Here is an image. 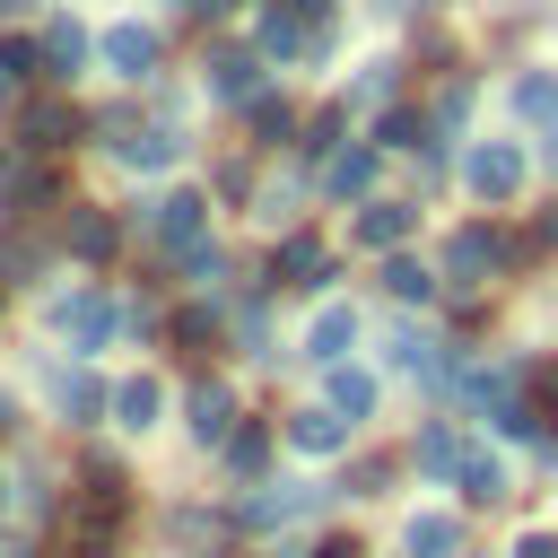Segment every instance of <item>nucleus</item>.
<instances>
[{
    "label": "nucleus",
    "instance_id": "nucleus-1",
    "mask_svg": "<svg viewBox=\"0 0 558 558\" xmlns=\"http://www.w3.org/2000/svg\"><path fill=\"white\" fill-rule=\"evenodd\" d=\"M462 174H471L480 201H514V192H523V148H514V140H480Z\"/></svg>",
    "mask_w": 558,
    "mask_h": 558
},
{
    "label": "nucleus",
    "instance_id": "nucleus-2",
    "mask_svg": "<svg viewBox=\"0 0 558 558\" xmlns=\"http://www.w3.org/2000/svg\"><path fill=\"white\" fill-rule=\"evenodd\" d=\"M497 262H514V244H506V235H488V227H462V235L445 244V270H453L462 288H480Z\"/></svg>",
    "mask_w": 558,
    "mask_h": 558
},
{
    "label": "nucleus",
    "instance_id": "nucleus-3",
    "mask_svg": "<svg viewBox=\"0 0 558 558\" xmlns=\"http://www.w3.org/2000/svg\"><path fill=\"white\" fill-rule=\"evenodd\" d=\"M148 227H157L166 244H183V253H201V227H209V201H201V192H166V201H148Z\"/></svg>",
    "mask_w": 558,
    "mask_h": 558
},
{
    "label": "nucleus",
    "instance_id": "nucleus-4",
    "mask_svg": "<svg viewBox=\"0 0 558 558\" xmlns=\"http://www.w3.org/2000/svg\"><path fill=\"white\" fill-rule=\"evenodd\" d=\"M122 78H148V61H157V35L140 26V17H122V26H105V44H96Z\"/></svg>",
    "mask_w": 558,
    "mask_h": 558
},
{
    "label": "nucleus",
    "instance_id": "nucleus-5",
    "mask_svg": "<svg viewBox=\"0 0 558 558\" xmlns=\"http://www.w3.org/2000/svg\"><path fill=\"white\" fill-rule=\"evenodd\" d=\"M410 227H418V209H410V201H366V209H357V244H375V253H392Z\"/></svg>",
    "mask_w": 558,
    "mask_h": 558
},
{
    "label": "nucleus",
    "instance_id": "nucleus-6",
    "mask_svg": "<svg viewBox=\"0 0 558 558\" xmlns=\"http://www.w3.org/2000/svg\"><path fill=\"white\" fill-rule=\"evenodd\" d=\"M52 323H61V340L96 349V340L113 331V305H105V296H61V305H52Z\"/></svg>",
    "mask_w": 558,
    "mask_h": 558
},
{
    "label": "nucleus",
    "instance_id": "nucleus-7",
    "mask_svg": "<svg viewBox=\"0 0 558 558\" xmlns=\"http://www.w3.org/2000/svg\"><path fill=\"white\" fill-rule=\"evenodd\" d=\"M349 427H357V418H340V410H296V418H288L296 453H340V445H349Z\"/></svg>",
    "mask_w": 558,
    "mask_h": 558
},
{
    "label": "nucleus",
    "instance_id": "nucleus-8",
    "mask_svg": "<svg viewBox=\"0 0 558 558\" xmlns=\"http://www.w3.org/2000/svg\"><path fill=\"white\" fill-rule=\"evenodd\" d=\"M357 340V314L349 305H323L314 314V331H305V357H323V366H340V349Z\"/></svg>",
    "mask_w": 558,
    "mask_h": 558
},
{
    "label": "nucleus",
    "instance_id": "nucleus-9",
    "mask_svg": "<svg viewBox=\"0 0 558 558\" xmlns=\"http://www.w3.org/2000/svg\"><path fill=\"white\" fill-rule=\"evenodd\" d=\"M401 549H410V558H453V549H462V523H453V514H410Z\"/></svg>",
    "mask_w": 558,
    "mask_h": 558
},
{
    "label": "nucleus",
    "instance_id": "nucleus-10",
    "mask_svg": "<svg viewBox=\"0 0 558 558\" xmlns=\"http://www.w3.org/2000/svg\"><path fill=\"white\" fill-rule=\"evenodd\" d=\"M296 279V288H323V235H288L279 253H270V279Z\"/></svg>",
    "mask_w": 558,
    "mask_h": 558
},
{
    "label": "nucleus",
    "instance_id": "nucleus-11",
    "mask_svg": "<svg viewBox=\"0 0 558 558\" xmlns=\"http://www.w3.org/2000/svg\"><path fill=\"white\" fill-rule=\"evenodd\" d=\"M192 436L209 445V436H235V392L227 384H201L192 392Z\"/></svg>",
    "mask_w": 558,
    "mask_h": 558
},
{
    "label": "nucleus",
    "instance_id": "nucleus-12",
    "mask_svg": "<svg viewBox=\"0 0 558 558\" xmlns=\"http://www.w3.org/2000/svg\"><path fill=\"white\" fill-rule=\"evenodd\" d=\"M314 497H323V488H305V480H279L270 497H253V506H244V523H288V514H305Z\"/></svg>",
    "mask_w": 558,
    "mask_h": 558
},
{
    "label": "nucleus",
    "instance_id": "nucleus-13",
    "mask_svg": "<svg viewBox=\"0 0 558 558\" xmlns=\"http://www.w3.org/2000/svg\"><path fill=\"white\" fill-rule=\"evenodd\" d=\"M262 52H279V61L288 52H323V35H305V17H288V9H270L262 17Z\"/></svg>",
    "mask_w": 558,
    "mask_h": 558
},
{
    "label": "nucleus",
    "instance_id": "nucleus-14",
    "mask_svg": "<svg viewBox=\"0 0 558 558\" xmlns=\"http://www.w3.org/2000/svg\"><path fill=\"white\" fill-rule=\"evenodd\" d=\"M209 96H218V105H244V96H253V52H218V61H209Z\"/></svg>",
    "mask_w": 558,
    "mask_h": 558
},
{
    "label": "nucleus",
    "instance_id": "nucleus-15",
    "mask_svg": "<svg viewBox=\"0 0 558 558\" xmlns=\"http://www.w3.org/2000/svg\"><path fill=\"white\" fill-rule=\"evenodd\" d=\"M174 157H183L174 131H131V140H122V166H140V174H157V166H174Z\"/></svg>",
    "mask_w": 558,
    "mask_h": 558
},
{
    "label": "nucleus",
    "instance_id": "nucleus-16",
    "mask_svg": "<svg viewBox=\"0 0 558 558\" xmlns=\"http://www.w3.org/2000/svg\"><path fill=\"white\" fill-rule=\"evenodd\" d=\"M157 410H166V392H157L148 375H131V384L113 392V418H122V427H157Z\"/></svg>",
    "mask_w": 558,
    "mask_h": 558
},
{
    "label": "nucleus",
    "instance_id": "nucleus-17",
    "mask_svg": "<svg viewBox=\"0 0 558 558\" xmlns=\"http://www.w3.org/2000/svg\"><path fill=\"white\" fill-rule=\"evenodd\" d=\"M462 497H471V506H497V497H506V462H497V453H462Z\"/></svg>",
    "mask_w": 558,
    "mask_h": 558
},
{
    "label": "nucleus",
    "instance_id": "nucleus-18",
    "mask_svg": "<svg viewBox=\"0 0 558 558\" xmlns=\"http://www.w3.org/2000/svg\"><path fill=\"white\" fill-rule=\"evenodd\" d=\"M78 61H87V35H78V26H70V17H61V26H52V35H44V78H70V70H78Z\"/></svg>",
    "mask_w": 558,
    "mask_h": 558
},
{
    "label": "nucleus",
    "instance_id": "nucleus-19",
    "mask_svg": "<svg viewBox=\"0 0 558 558\" xmlns=\"http://www.w3.org/2000/svg\"><path fill=\"white\" fill-rule=\"evenodd\" d=\"M70 253H78V262H105V253H113V218H105V209H78V218H70Z\"/></svg>",
    "mask_w": 558,
    "mask_h": 558
},
{
    "label": "nucleus",
    "instance_id": "nucleus-20",
    "mask_svg": "<svg viewBox=\"0 0 558 558\" xmlns=\"http://www.w3.org/2000/svg\"><path fill=\"white\" fill-rule=\"evenodd\" d=\"M384 288H392L401 305H427V296H436V270H418L410 253H392V262H384Z\"/></svg>",
    "mask_w": 558,
    "mask_h": 558
},
{
    "label": "nucleus",
    "instance_id": "nucleus-21",
    "mask_svg": "<svg viewBox=\"0 0 558 558\" xmlns=\"http://www.w3.org/2000/svg\"><path fill=\"white\" fill-rule=\"evenodd\" d=\"M52 401H61V418H96L113 392H105L96 375H61V384H52Z\"/></svg>",
    "mask_w": 558,
    "mask_h": 558
},
{
    "label": "nucleus",
    "instance_id": "nucleus-22",
    "mask_svg": "<svg viewBox=\"0 0 558 558\" xmlns=\"http://www.w3.org/2000/svg\"><path fill=\"white\" fill-rule=\"evenodd\" d=\"M331 410H340V418H366V410H375V375L331 366Z\"/></svg>",
    "mask_w": 558,
    "mask_h": 558
},
{
    "label": "nucleus",
    "instance_id": "nucleus-23",
    "mask_svg": "<svg viewBox=\"0 0 558 558\" xmlns=\"http://www.w3.org/2000/svg\"><path fill=\"white\" fill-rule=\"evenodd\" d=\"M70 131H78V113H61V105H35L26 113V148H61Z\"/></svg>",
    "mask_w": 558,
    "mask_h": 558
},
{
    "label": "nucleus",
    "instance_id": "nucleus-24",
    "mask_svg": "<svg viewBox=\"0 0 558 558\" xmlns=\"http://www.w3.org/2000/svg\"><path fill=\"white\" fill-rule=\"evenodd\" d=\"M323 183H331L340 201H349V192H366V183H375V148H349V157H331V174H323Z\"/></svg>",
    "mask_w": 558,
    "mask_h": 558
},
{
    "label": "nucleus",
    "instance_id": "nucleus-25",
    "mask_svg": "<svg viewBox=\"0 0 558 558\" xmlns=\"http://www.w3.org/2000/svg\"><path fill=\"white\" fill-rule=\"evenodd\" d=\"M410 462H418V471H462V445H453L445 427H418V445H410Z\"/></svg>",
    "mask_w": 558,
    "mask_h": 558
},
{
    "label": "nucleus",
    "instance_id": "nucleus-26",
    "mask_svg": "<svg viewBox=\"0 0 558 558\" xmlns=\"http://www.w3.org/2000/svg\"><path fill=\"white\" fill-rule=\"evenodd\" d=\"M262 453H270V427H235V436H227V462H235V471H262Z\"/></svg>",
    "mask_w": 558,
    "mask_h": 558
},
{
    "label": "nucleus",
    "instance_id": "nucleus-27",
    "mask_svg": "<svg viewBox=\"0 0 558 558\" xmlns=\"http://www.w3.org/2000/svg\"><path fill=\"white\" fill-rule=\"evenodd\" d=\"M375 140H384V148H427V122H418V113H384Z\"/></svg>",
    "mask_w": 558,
    "mask_h": 558
},
{
    "label": "nucleus",
    "instance_id": "nucleus-28",
    "mask_svg": "<svg viewBox=\"0 0 558 558\" xmlns=\"http://www.w3.org/2000/svg\"><path fill=\"white\" fill-rule=\"evenodd\" d=\"M549 244H558V201H549V209H541V218H532V235H523V244H514V262H532V253H549Z\"/></svg>",
    "mask_w": 558,
    "mask_h": 558
},
{
    "label": "nucleus",
    "instance_id": "nucleus-29",
    "mask_svg": "<svg viewBox=\"0 0 558 558\" xmlns=\"http://www.w3.org/2000/svg\"><path fill=\"white\" fill-rule=\"evenodd\" d=\"M209 323H218L209 305H183V314H174V340H183V349H201V340H209Z\"/></svg>",
    "mask_w": 558,
    "mask_h": 558
},
{
    "label": "nucleus",
    "instance_id": "nucleus-30",
    "mask_svg": "<svg viewBox=\"0 0 558 558\" xmlns=\"http://www.w3.org/2000/svg\"><path fill=\"white\" fill-rule=\"evenodd\" d=\"M253 131L262 140H288V105H253Z\"/></svg>",
    "mask_w": 558,
    "mask_h": 558
},
{
    "label": "nucleus",
    "instance_id": "nucleus-31",
    "mask_svg": "<svg viewBox=\"0 0 558 558\" xmlns=\"http://www.w3.org/2000/svg\"><path fill=\"white\" fill-rule=\"evenodd\" d=\"M532 401H541V410L558 418V366H541V375H532Z\"/></svg>",
    "mask_w": 558,
    "mask_h": 558
},
{
    "label": "nucleus",
    "instance_id": "nucleus-32",
    "mask_svg": "<svg viewBox=\"0 0 558 558\" xmlns=\"http://www.w3.org/2000/svg\"><path fill=\"white\" fill-rule=\"evenodd\" d=\"M514 558H558V532H523V549Z\"/></svg>",
    "mask_w": 558,
    "mask_h": 558
},
{
    "label": "nucleus",
    "instance_id": "nucleus-33",
    "mask_svg": "<svg viewBox=\"0 0 558 558\" xmlns=\"http://www.w3.org/2000/svg\"><path fill=\"white\" fill-rule=\"evenodd\" d=\"M183 9H192V17H227L235 0H183Z\"/></svg>",
    "mask_w": 558,
    "mask_h": 558
},
{
    "label": "nucleus",
    "instance_id": "nucleus-34",
    "mask_svg": "<svg viewBox=\"0 0 558 558\" xmlns=\"http://www.w3.org/2000/svg\"><path fill=\"white\" fill-rule=\"evenodd\" d=\"M279 9H288V17H305V26L323 17V0H279Z\"/></svg>",
    "mask_w": 558,
    "mask_h": 558
},
{
    "label": "nucleus",
    "instance_id": "nucleus-35",
    "mask_svg": "<svg viewBox=\"0 0 558 558\" xmlns=\"http://www.w3.org/2000/svg\"><path fill=\"white\" fill-rule=\"evenodd\" d=\"M9 418H17V410H9V401H0V436H9Z\"/></svg>",
    "mask_w": 558,
    "mask_h": 558
},
{
    "label": "nucleus",
    "instance_id": "nucleus-36",
    "mask_svg": "<svg viewBox=\"0 0 558 558\" xmlns=\"http://www.w3.org/2000/svg\"><path fill=\"white\" fill-rule=\"evenodd\" d=\"M0 506H9V488H0Z\"/></svg>",
    "mask_w": 558,
    "mask_h": 558
}]
</instances>
